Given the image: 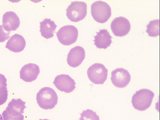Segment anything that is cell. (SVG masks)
<instances>
[{
	"label": "cell",
	"mask_w": 160,
	"mask_h": 120,
	"mask_svg": "<svg viewBox=\"0 0 160 120\" xmlns=\"http://www.w3.org/2000/svg\"><path fill=\"white\" fill-rule=\"evenodd\" d=\"M37 102L39 106L44 109H51L57 104L58 96L53 89L45 87L41 89L36 95Z\"/></svg>",
	"instance_id": "6da1fadb"
},
{
	"label": "cell",
	"mask_w": 160,
	"mask_h": 120,
	"mask_svg": "<svg viewBox=\"0 0 160 120\" xmlns=\"http://www.w3.org/2000/svg\"><path fill=\"white\" fill-rule=\"evenodd\" d=\"M154 93L147 89H142L137 91L132 96V103L136 109L143 111L150 107Z\"/></svg>",
	"instance_id": "7a4b0ae2"
},
{
	"label": "cell",
	"mask_w": 160,
	"mask_h": 120,
	"mask_svg": "<svg viewBox=\"0 0 160 120\" xmlns=\"http://www.w3.org/2000/svg\"><path fill=\"white\" fill-rule=\"evenodd\" d=\"M91 13L94 19L100 23L106 22L111 15V9L106 2L97 1L91 5Z\"/></svg>",
	"instance_id": "3957f363"
},
{
	"label": "cell",
	"mask_w": 160,
	"mask_h": 120,
	"mask_svg": "<svg viewBox=\"0 0 160 120\" xmlns=\"http://www.w3.org/2000/svg\"><path fill=\"white\" fill-rule=\"evenodd\" d=\"M66 16L72 22H77L83 20L87 14V4L83 2H72L68 7Z\"/></svg>",
	"instance_id": "277c9868"
},
{
	"label": "cell",
	"mask_w": 160,
	"mask_h": 120,
	"mask_svg": "<svg viewBox=\"0 0 160 120\" xmlns=\"http://www.w3.org/2000/svg\"><path fill=\"white\" fill-rule=\"evenodd\" d=\"M59 41L64 45H70L75 42L78 36L77 28L72 25L61 27L56 33Z\"/></svg>",
	"instance_id": "5b68a950"
},
{
	"label": "cell",
	"mask_w": 160,
	"mask_h": 120,
	"mask_svg": "<svg viewBox=\"0 0 160 120\" xmlns=\"http://www.w3.org/2000/svg\"><path fill=\"white\" fill-rule=\"evenodd\" d=\"M108 70L102 64L95 63L88 69L87 73L90 81L95 84H102L107 80Z\"/></svg>",
	"instance_id": "8992f818"
},
{
	"label": "cell",
	"mask_w": 160,
	"mask_h": 120,
	"mask_svg": "<svg viewBox=\"0 0 160 120\" xmlns=\"http://www.w3.org/2000/svg\"><path fill=\"white\" fill-rule=\"evenodd\" d=\"M111 28L115 36L122 37L128 33L131 29V25L127 19L119 17L114 18L112 22Z\"/></svg>",
	"instance_id": "52a82bcc"
},
{
	"label": "cell",
	"mask_w": 160,
	"mask_h": 120,
	"mask_svg": "<svg viewBox=\"0 0 160 120\" xmlns=\"http://www.w3.org/2000/svg\"><path fill=\"white\" fill-rule=\"evenodd\" d=\"M131 77L129 73L127 70L122 68H118L112 72L111 80L115 86L123 88L129 84Z\"/></svg>",
	"instance_id": "ba28073f"
},
{
	"label": "cell",
	"mask_w": 160,
	"mask_h": 120,
	"mask_svg": "<svg viewBox=\"0 0 160 120\" xmlns=\"http://www.w3.org/2000/svg\"><path fill=\"white\" fill-rule=\"evenodd\" d=\"M53 84L59 91L69 93L76 88V82L69 75L62 74L55 78Z\"/></svg>",
	"instance_id": "9c48e42d"
},
{
	"label": "cell",
	"mask_w": 160,
	"mask_h": 120,
	"mask_svg": "<svg viewBox=\"0 0 160 120\" xmlns=\"http://www.w3.org/2000/svg\"><path fill=\"white\" fill-rule=\"evenodd\" d=\"M85 57L84 48L80 46H76L72 48L67 56V62L68 65L73 68L80 65Z\"/></svg>",
	"instance_id": "30bf717a"
},
{
	"label": "cell",
	"mask_w": 160,
	"mask_h": 120,
	"mask_svg": "<svg viewBox=\"0 0 160 120\" xmlns=\"http://www.w3.org/2000/svg\"><path fill=\"white\" fill-rule=\"evenodd\" d=\"M40 72L39 67L33 63H29L23 66L20 71L21 79L27 82L35 80Z\"/></svg>",
	"instance_id": "8fae6325"
},
{
	"label": "cell",
	"mask_w": 160,
	"mask_h": 120,
	"mask_svg": "<svg viewBox=\"0 0 160 120\" xmlns=\"http://www.w3.org/2000/svg\"><path fill=\"white\" fill-rule=\"evenodd\" d=\"M2 26L8 32L16 30L19 26L20 21L17 14L12 11L7 12L3 15Z\"/></svg>",
	"instance_id": "7c38bea8"
},
{
	"label": "cell",
	"mask_w": 160,
	"mask_h": 120,
	"mask_svg": "<svg viewBox=\"0 0 160 120\" xmlns=\"http://www.w3.org/2000/svg\"><path fill=\"white\" fill-rule=\"evenodd\" d=\"M26 44L24 38L19 34H15L11 36L7 41L5 48L11 51L17 53L23 50Z\"/></svg>",
	"instance_id": "4fadbf2b"
},
{
	"label": "cell",
	"mask_w": 160,
	"mask_h": 120,
	"mask_svg": "<svg viewBox=\"0 0 160 120\" xmlns=\"http://www.w3.org/2000/svg\"><path fill=\"white\" fill-rule=\"evenodd\" d=\"M94 37V44L99 48L106 49L110 46L112 42V37L109 34L107 29L100 30Z\"/></svg>",
	"instance_id": "5bb4252c"
},
{
	"label": "cell",
	"mask_w": 160,
	"mask_h": 120,
	"mask_svg": "<svg viewBox=\"0 0 160 120\" xmlns=\"http://www.w3.org/2000/svg\"><path fill=\"white\" fill-rule=\"evenodd\" d=\"M39 31L42 36L48 39L53 36V33L57 26L50 19L46 18L40 22Z\"/></svg>",
	"instance_id": "9a60e30c"
},
{
	"label": "cell",
	"mask_w": 160,
	"mask_h": 120,
	"mask_svg": "<svg viewBox=\"0 0 160 120\" xmlns=\"http://www.w3.org/2000/svg\"><path fill=\"white\" fill-rule=\"evenodd\" d=\"M7 81V79L5 76L0 73V105L4 104L8 99Z\"/></svg>",
	"instance_id": "2e32d148"
},
{
	"label": "cell",
	"mask_w": 160,
	"mask_h": 120,
	"mask_svg": "<svg viewBox=\"0 0 160 120\" xmlns=\"http://www.w3.org/2000/svg\"><path fill=\"white\" fill-rule=\"evenodd\" d=\"M146 32L148 36L151 37H156L159 35V20H154L151 21L146 26Z\"/></svg>",
	"instance_id": "e0dca14e"
},
{
	"label": "cell",
	"mask_w": 160,
	"mask_h": 120,
	"mask_svg": "<svg viewBox=\"0 0 160 120\" xmlns=\"http://www.w3.org/2000/svg\"><path fill=\"white\" fill-rule=\"evenodd\" d=\"M80 114V120H100L99 117L96 112L89 109L83 110L82 112Z\"/></svg>",
	"instance_id": "ac0fdd59"
},
{
	"label": "cell",
	"mask_w": 160,
	"mask_h": 120,
	"mask_svg": "<svg viewBox=\"0 0 160 120\" xmlns=\"http://www.w3.org/2000/svg\"><path fill=\"white\" fill-rule=\"evenodd\" d=\"M2 115L3 120H24V118L22 114L14 116L8 114L5 110L3 112Z\"/></svg>",
	"instance_id": "d6986e66"
},
{
	"label": "cell",
	"mask_w": 160,
	"mask_h": 120,
	"mask_svg": "<svg viewBox=\"0 0 160 120\" xmlns=\"http://www.w3.org/2000/svg\"><path fill=\"white\" fill-rule=\"evenodd\" d=\"M2 25H0V42H3L10 37V32L5 31Z\"/></svg>",
	"instance_id": "ffe728a7"
},
{
	"label": "cell",
	"mask_w": 160,
	"mask_h": 120,
	"mask_svg": "<svg viewBox=\"0 0 160 120\" xmlns=\"http://www.w3.org/2000/svg\"><path fill=\"white\" fill-rule=\"evenodd\" d=\"M0 120H3L2 117L0 114Z\"/></svg>",
	"instance_id": "44dd1931"
},
{
	"label": "cell",
	"mask_w": 160,
	"mask_h": 120,
	"mask_svg": "<svg viewBox=\"0 0 160 120\" xmlns=\"http://www.w3.org/2000/svg\"><path fill=\"white\" fill-rule=\"evenodd\" d=\"M39 120H49V119H39Z\"/></svg>",
	"instance_id": "7402d4cb"
}]
</instances>
